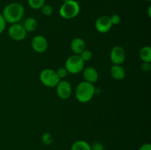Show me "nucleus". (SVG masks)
<instances>
[{"label":"nucleus","mask_w":151,"mask_h":150,"mask_svg":"<svg viewBox=\"0 0 151 150\" xmlns=\"http://www.w3.org/2000/svg\"><path fill=\"white\" fill-rule=\"evenodd\" d=\"M111 21L112 25H117L120 23L121 18L119 15L114 14L111 16H110Z\"/></svg>","instance_id":"obj_22"},{"label":"nucleus","mask_w":151,"mask_h":150,"mask_svg":"<svg viewBox=\"0 0 151 150\" xmlns=\"http://www.w3.org/2000/svg\"><path fill=\"white\" fill-rule=\"evenodd\" d=\"M112 24L110 16H101L97 19L95 22V28L100 33H106L111 29Z\"/></svg>","instance_id":"obj_9"},{"label":"nucleus","mask_w":151,"mask_h":150,"mask_svg":"<svg viewBox=\"0 0 151 150\" xmlns=\"http://www.w3.org/2000/svg\"><path fill=\"white\" fill-rule=\"evenodd\" d=\"M79 3L75 0H69V1L63 2L60 7L59 13L60 16L65 19H72L76 17L80 13Z\"/></svg>","instance_id":"obj_3"},{"label":"nucleus","mask_w":151,"mask_h":150,"mask_svg":"<svg viewBox=\"0 0 151 150\" xmlns=\"http://www.w3.org/2000/svg\"><path fill=\"white\" fill-rule=\"evenodd\" d=\"M139 57L143 62H151V48L150 46H144L139 51Z\"/></svg>","instance_id":"obj_16"},{"label":"nucleus","mask_w":151,"mask_h":150,"mask_svg":"<svg viewBox=\"0 0 151 150\" xmlns=\"http://www.w3.org/2000/svg\"><path fill=\"white\" fill-rule=\"evenodd\" d=\"M71 150H91V145L86 141L79 140L72 144Z\"/></svg>","instance_id":"obj_15"},{"label":"nucleus","mask_w":151,"mask_h":150,"mask_svg":"<svg viewBox=\"0 0 151 150\" xmlns=\"http://www.w3.org/2000/svg\"><path fill=\"white\" fill-rule=\"evenodd\" d=\"M71 49L75 54H81L86 49V43L81 38H75L71 42Z\"/></svg>","instance_id":"obj_12"},{"label":"nucleus","mask_w":151,"mask_h":150,"mask_svg":"<svg viewBox=\"0 0 151 150\" xmlns=\"http://www.w3.org/2000/svg\"><path fill=\"white\" fill-rule=\"evenodd\" d=\"M110 57L113 64L121 65L125 60L126 53H125V49L122 46H116L111 49Z\"/></svg>","instance_id":"obj_8"},{"label":"nucleus","mask_w":151,"mask_h":150,"mask_svg":"<svg viewBox=\"0 0 151 150\" xmlns=\"http://www.w3.org/2000/svg\"><path fill=\"white\" fill-rule=\"evenodd\" d=\"M138 150H151V145L149 143L142 144Z\"/></svg>","instance_id":"obj_26"},{"label":"nucleus","mask_w":151,"mask_h":150,"mask_svg":"<svg viewBox=\"0 0 151 150\" xmlns=\"http://www.w3.org/2000/svg\"><path fill=\"white\" fill-rule=\"evenodd\" d=\"M31 46L37 53H44L48 47V42L45 37L42 35H36L34 37L31 42Z\"/></svg>","instance_id":"obj_10"},{"label":"nucleus","mask_w":151,"mask_h":150,"mask_svg":"<svg viewBox=\"0 0 151 150\" xmlns=\"http://www.w3.org/2000/svg\"><path fill=\"white\" fill-rule=\"evenodd\" d=\"M24 14V8L20 3H10L4 7L2 16L7 23L16 24L22 19Z\"/></svg>","instance_id":"obj_1"},{"label":"nucleus","mask_w":151,"mask_h":150,"mask_svg":"<svg viewBox=\"0 0 151 150\" xmlns=\"http://www.w3.org/2000/svg\"><path fill=\"white\" fill-rule=\"evenodd\" d=\"M145 1H150L151 0H145Z\"/></svg>","instance_id":"obj_29"},{"label":"nucleus","mask_w":151,"mask_h":150,"mask_svg":"<svg viewBox=\"0 0 151 150\" xmlns=\"http://www.w3.org/2000/svg\"><path fill=\"white\" fill-rule=\"evenodd\" d=\"M110 74L114 79L122 80L125 76V71L121 65L113 64L110 69Z\"/></svg>","instance_id":"obj_13"},{"label":"nucleus","mask_w":151,"mask_h":150,"mask_svg":"<svg viewBox=\"0 0 151 150\" xmlns=\"http://www.w3.org/2000/svg\"><path fill=\"white\" fill-rule=\"evenodd\" d=\"M40 79L43 85L48 88H54L60 82V79L55 71L50 69H44L40 74Z\"/></svg>","instance_id":"obj_5"},{"label":"nucleus","mask_w":151,"mask_h":150,"mask_svg":"<svg viewBox=\"0 0 151 150\" xmlns=\"http://www.w3.org/2000/svg\"><path fill=\"white\" fill-rule=\"evenodd\" d=\"M6 24H7V22L4 20L2 15L0 13V34L2 33V32H4V29H5Z\"/></svg>","instance_id":"obj_23"},{"label":"nucleus","mask_w":151,"mask_h":150,"mask_svg":"<svg viewBox=\"0 0 151 150\" xmlns=\"http://www.w3.org/2000/svg\"><path fill=\"white\" fill-rule=\"evenodd\" d=\"M95 94V88L94 85L88 82H81L77 85L75 89V96L76 99L82 103H86L89 101Z\"/></svg>","instance_id":"obj_2"},{"label":"nucleus","mask_w":151,"mask_h":150,"mask_svg":"<svg viewBox=\"0 0 151 150\" xmlns=\"http://www.w3.org/2000/svg\"><path fill=\"white\" fill-rule=\"evenodd\" d=\"M91 150H104V146L103 144L100 142H95L91 146Z\"/></svg>","instance_id":"obj_24"},{"label":"nucleus","mask_w":151,"mask_h":150,"mask_svg":"<svg viewBox=\"0 0 151 150\" xmlns=\"http://www.w3.org/2000/svg\"><path fill=\"white\" fill-rule=\"evenodd\" d=\"M57 94L63 100L68 99L72 95V85L68 81L60 80L57 85Z\"/></svg>","instance_id":"obj_7"},{"label":"nucleus","mask_w":151,"mask_h":150,"mask_svg":"<svg viewBox=\"0 0 151 150\" xmlns=\"http://www.w3.org/2000/svg\"><path fill=\"white\" fill-rule=\"evenodd\" d=\"M80 56H81V58L83 60L84 62L88 61V60H91V57H92V53H91V51H90V50L86 49L83 51H82V53L80 54Z\"/></svg>","instance_id":"obj_20"},{"label":"nucleus","mask_w":151,"mask_h":150,"mask_svg":"<svg viewBox=\"0 0 151 150\" xmlns=\"http://www.w3.org/2000/svg\"><path fill=\"white\" fill-rule=\"evenodd\" d=\"M141 69L142 70L145 72L150 71L151 69L150 63H148V62H143L141 65Z\"/></svg>","instance_id":"obj_25"},{"label":"nucleus","mask_w":151,"mask_h":150,"mask_svg":"<svg viewBox=\"0 0 151 150\" xmlns=\"http://www.w3.org/2000/svg\"><path fill=\"white\" fill-rule=\"evenodd\" d=\"M147 13H148V16H149V17H151V6H149V7H148Z\"/></svg>","instance_id":"obj_27"},{"label":"nucleus","mask_w":151,"mask_h":150,"mask_svg":"<svg viewBox=\"0 0 151 150\" xmlns=\"http://www.w3.org/2000/svg\"><path fill=\"white\" fill-rule=\"evenodd\" d=\"M56 73H57V75L58 76V77L61 79H63V78L66 77L69 72L67 71V70L66 69V68L60 67V68H59L57 71H56Z\"/></svg>","instance_id":"obj_21"},{"label":"nucleus","mask_w":151,"mask_h":150,"mask_svg":"<svg viewBox=\"0 0 151 150\" xmlns=\"http://www.w3.org/2000/svg\"><path fill=\"white\" fill-rule=\"evenodd\" d=\"M62 1H63V2H66V1H69V0H62Z\"/></svg>","instance_id":"obj_28"},{"label":"nucleus","mask_w":151,"mask_h":150,"mask_svg":"<svg viewBox=\"0 0 151 150\" xmlns=\"http://www.w3.org/2000/svg\"><path fill=\"white\" fill-rule=\"evenodd\" d=\"M8 35L12 40L21 41L26 38L27 32L23 25L19 24H13L8 29Z\"/></svg>","instance_id":"obj_6"},{"label":"nucleus","mask_w":151,"mask_h":150,"mask_svg":"<svg viewBox=\"0 0 151 150\" xmlns=\"http://www.w3.org/2000/svg\"><path fill=\"white\" fill-rule=\"evenodd\" d=\"M85 62L79 54H73L66 60L65 68L69 73L76 74L82 71L84 69Z\"/></svg>","instance_id":"obj_4"},{"label":"nucleus","mask_w":151,"mask_h":150,"mask_svg":"<svg viewBox=\"0 0 151 150\" xmlns=\"http://www.w3.org/2000/svg\"><path fill=\"white\" fill-rule=\"evenodd\" d=\"M23 26L27 32H33L36 29L37 26H38V22H37L36 19H34V18L29 17L24 21Z\"/></svg>","instance_id":"obj_14"},{"label":"nucleus","mask_w":151,"mask_h":150,"mask_svg":"<svg viewBox=\"0 0 151 150\" xmlns=\"http://www.w3.org/2000/svg\"><path fill=\"white\" fill-rule=\"evenodd\" d=\"M41 9V13H42V14L45 16H51L53 13L52 7L50 4H44Z\"/></svg>","instance_id":"obj_19"},{"label":"nucleus","mask_w":151,"mask_h":150,"mask_svg":"<svg viewBox=\"0 0 151 150\" xmlns=\"http://www.w3.org/2000/svg\"><path fill=\"white\" fill-rule=\"evenodd\" d=\"M83 77L86 82L94 84L98 79V72L94 67H86L83 69Z\"/></svg>","instance_id":"obj_11"},{"label":"nucleus","mask_w":151,"mask_h":150,"mask_svg":"<svg viewBox=\"0 0 151 150\" xmlns=\"http://www.w3.org/2000/svg\"><path fill=\"white\" fill-rule=\"evenodd\" d=\"M41 140H42V142L46 145H50L52 143V137L50 132H46L43 133L42 136H41Z\"/></svg>","instance_id":"obj_18"},{"label":"nucleus","mask_w":151,"mask_h":150,"mask_svg":"<svg viewBox=\"0 0 151 150\" xmlns=\"http://www.w3.org/2000/svg\"><path fill=\"white\" fill-rule=\"evenodd\" d=\"M28 4L34 10L41 9L45 4V0H28Z\"/></svg>","instance_id":"obj_17"}]
</instances>
